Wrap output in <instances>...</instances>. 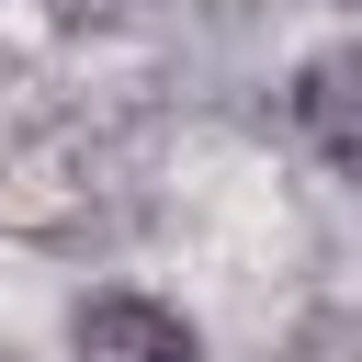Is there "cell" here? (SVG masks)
Segmentation results:
<instances>
[{
	"mask_svg": "<svg viewBox=\"0 0 362 362\" xmlns=\"http://www.w3.org/2000/svg\"><path fill=\"white\" fill-rule=\"evenodd\" d=\"M294 136L339 181H362V34H339V45H317L294 68Z\"/></svg>",
	"mask_w": 362,
	"mask_h": 362,
	"instance_id": "obj_2",
	"label": "cell"
},
{
	"mask_svg": "<svg viewBox=\"0 0 362 362\" xmlns=\"http://www.w3.org/2000/svg\"><path fill=\"white\" fill-rule=\"evenodd\" d=\"M294 362H362V317H351V305H328V317H305V339H294Z\"/></svg>",
	"mask_w": 362,
	"mask_h": 362,
	"instance_id": "obj_3",
	"label": "cell"
},
{
	"mask_svg": "<svg viewBox=\"0 0 362 362\" xmlns=\"http://www.w3.org/2000/svg\"><path fill=\"white\" fill-rule=\"evenodd\" d=\"M68 362H204V328L158 294H79L68 305Z\"/></svg>",
	"mask_w": 362,
	"mask_h": 362,
	"instance_id": "obj_1",
	"label": "cell"
},
{
	"mask_svg": "<svg viewBox=\"0 0 362 362\" xmlns=\"http://www.w3.org/2000/svg\"><path fill=\"white\" fill-rule=\"evenodd\" d=\"M57 23H124V11H147V0H45Z\"/></svg>",
	"mask_w": 362,
	"mask_h": 362,
	"instance_id": "obj_4",
	"label": "cell"
}]
</instances>
